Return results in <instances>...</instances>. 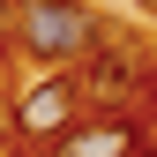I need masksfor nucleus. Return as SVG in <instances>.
<instances>
[{"mask_svg":"<svg viewBox=\"0 0 157 157\" xmlns=\"http://www.w3.org/2000/svg\"><path fill=\"white\" fill-rule=\"evenodd\" d=\"M97 37L105 23L90 0H15V45L30 52L37 75H75L97 52Z\"/></svg>","mask_w":157,"mask_h":157,"instance_id":"nucleus-1","label":"nucleus"},{"mask_svg":"<svg viewBox=\"0 0 157 157\" xmlns=\"http://www.w3.org/2000/svg\"><path fill=\"white\" fill-rule=\"evenodd\" d=\"M150 82H157L150 45H135V37H120V30H105L97 52L75 67V97H82V112H97V120H120V112L150 105Z\"/></svg>","mask_w":157,"mask_h":157,"instance_id":"nucleus-2","label":"nucleus"},{"mask_svg":"<svg viewBox=\"0 0 157 157\" xmlns=\"http://www.w3.org/2000/svg\"><path fill=\"white\" fill-rule=\"evenodd\" d=\"M15 135H30V142H60V135L82 120V97H75V75H30L23 90H15L8 105Z\"/></svg>","mask_w":157,"mask_h":157,"instance_id":"nucleus-3","label":"nucleus"},{"mask_svg":"<svg viewBox=\"0 0 157 157\" xmlns=\"http://www.w3.org/2000/svg\"><path fill=\"white\" fill-rule=\"evenodd\" d=\"M52 157H150V142H142V127H135V112H120V120L82 112V120L52 142Z\"/></svg>","mask_w":157,"mask_h":157,"instance_id":"nucleus-4","label":"nucleus"},{"mask_svg":"<svg viewBox=\"0 0 157 157\" xmlns=\"http://www.w3.org/2000/svg\"><path fill=\"white\" fill-rule=\"evenodd\" d=\"M15 45V0H0V52Z\"/></svg>","mask_w":157,"mask_h":157,"instance_id":"nucleus-5","label":"nucleus"},{"mask_svg":"<svg viewBox=\"0 0 157 157\" xmlns=\"http://www.w3.org/2000/svg\"><path fill=\"white\" fill-rule=\"evenodd\" d=\"M8 135H15V120H8V112H0V150H8Z\"/></svg>","mask_w":157,"mask_h":157,"instance_id":"nucleus-6","label":"nucleus"},{"mask_svg":"<svg viewBox=\"0 0 157 157\" xmlns=\"http://www.w3.org/2000/svg\"><path fill=\"white\" fill-rule=\"evenodd\" d=\"M150 120H157V82H150Z\"/></svg>","mask_w":157,"mask_h":157,"instance_id":"nucleus-7","label":"nucleus"},{"mask_svg":"<svg viewBox=\"0 0 157 157\" xmlns=\"http://www.w3.org/2000/svg\"><path fill=\"white\" fill-rule=\"evenodd\" d=\"M135 8H150V15H157V0H135Z\"/></svg>","mask_w":157,"mask_h":157,"instance_id":"nucleus-8","label":"nucleus"}]
</instances>
